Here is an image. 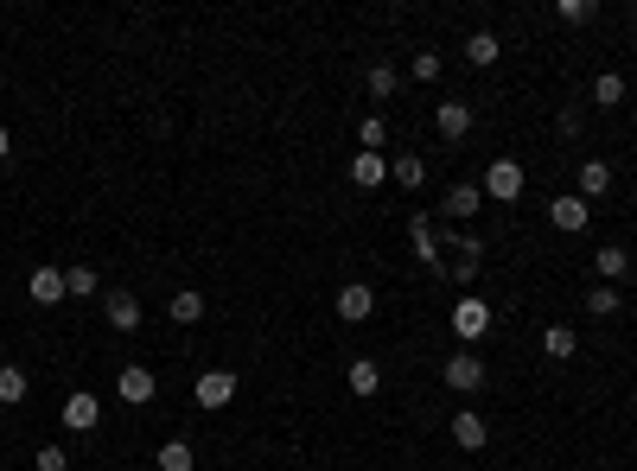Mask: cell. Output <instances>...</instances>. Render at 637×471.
I'll return each instance as SVG.
<instances>
[{"instance_id": "cell-1", "label": "cell", "mask_w": 637, "mask_h": 471, "mask_svg": "<svg viewBox=\"0 0 637 471\" xmlns=\"http://www.w3.org/2000/svg\"><path fill=\"white\" fill-rule=\"evenodd\" d=\"M446 389H459V395H478L485 389V357H472V351H459V357H446Z\"/></svg>"}, {"instance_id": "cell-2", "label": "cell", "mask_w": 637, "mask_h": 471, "mask_svg": "<svg viewBox=\"0 0 637 471\" xmlns=\"http://www.w3.org/2000/svg\"><path fill=\"white\" fill-rule=\"evenodd\" d=\"M453 331H459V338H466V344H478V338H485V331H491V306L478 300V293H466V300L453 306Z\"/></svg>"}, {"instance_id": "cell-3", "label": "cell", "mask_w": 637, "mask_h": 471, "mask_svg": "<svg viewBox=\"0 0 637 471\" xmlns=\"http://www.w3.org/2000/svg\"><path fill=\"white\" fill-rule=\"evenodd\" d=\"M153 389H160V382H153V370H147V363H128V370L115 376V395H122L128 408H147V401H153Z\"/></svg>"}, {"instance_id": "cell-4", "label": "cell", "mask_w": 637, "mask_h": 471, "mask_svg": "<svg viewBox=\"0 0 637 471\" xmlns=\"http://www.w3.org/2000/svg\"><path fill=\"white\" fill-rule=\"evenodd\" d=\"M485 198H497V204L523 198V166H516V160H491V172H485Z\"/></svg>"}, {"instance_id": "cell-5", "label": "cell", "mask_w": 637, "mask_h": 471, "mask_svg": "<svg viewBox=\"0 0 637 471\" xmlns=\"http://www.w3.org/2000/svg\"><path fill=\"white\" fill-rule=\"evenodd\" d=\"M64 427H71V433H96V427H102V401H96L90 389L64 395Z\"/></svg>"}, {"instance_id": "cell-6", "label": "cell", "mask_w": 637, "mask_h": 471, "mask_svg": "<svg viewBox=\"0 0 637 471\" xmlns=\"http://www.w3.org/2000/svg\"><path fill=\"white\" fill-rule=\"evenodd\" d=\"M192 395H198V408H230L236 401V370H204Z\"/></svg>"}, {"instance_id": "cell-7", "label": "cell", "mask_w": 637, "mask_h": 471, "mask_svg": "<svg viewBox=\"0 0 637 471\" xmlns=\"http://www.w3.org/2000/svg\"><path fill=\"white\" fill-rule=\"evenodd\" d=\"M548 223H555V230H567V236H580V230L593 223V204L567 191V198H555V204H548Z\"/></svg>"}, {"instance_id": "cell-8", "label": "cell", "mask_w": 637, "mask_h": 471, "mask_svg": "<svg viewBox=\"0 0 637 471\" xmlns=\"http://www.w3.org/2000/svg\"><path fill=\"white\" fill-rule=\"evenodd\" d=\"M370 312H376V293H370L364 281H351V287H338V319H344V325H364V319H370Z\"/></svg>"}, {"instance_id": "cell-9", "label": "cell", "mask_w": 637, "mask_h": 471, "mask_svg": "<svg viewBox=\"0 0 637 471\" xmlns=\"http://www.w3.org/2000/svg\"><path fill=\"white\" fill-rule=\"evenodd\" d=\"M453 440L466 446V452H485V446H491V427H485V414H478V408H459V414H453Z\"/></svg>"}, {"instance_id": "cell-10", "label": "cell", "mask_w": 637, "mask_h": 471, "mask_svg": "<svg viewBox=\"0 0 637 471\" xmlns=\"http://www.w3.org/2000/svg\"><path fill=\"white\" fill-rule=\"evenodd\" d=\"M434 128L446 134V141H466V134H472V102H440V109H434Z\"/></svg>"}, {"instance_id": "cell-11", "label": "cell", "mask_w": 637, "mask_h": 471, "mask_svg": "<svg viewBox=\"0 0 637 471\" xmlns=\"http://www.w3.org/2000/svg\"><path fill=\"white\" fill-rule=\"evenodd\" d=\"M102 312H109V325L115 331H141V300H134V293H109V300H102Z\"/></svg>"}, {"instance_id": "cell-12", "label": "cell", "mask_w": 637, "mask_h": 471, "mask_svg": "<svg viewBox=\"0 0 637 471\" xmlns=\"http://www.w3.org/2000/svg\"><path fill=\"white\" fill-rule=\"evenodd\" d=\"M593 268H599V281H606V287H618V281L631 274V255H625V242H606V249L593 255Z\"/></svg>"}, {"instance_id": "cell-13", "label": "cell", "mask_w": 637, "mask_h": 471, "mask_svg": "<svg viewBox=\"0 0 637 471\" xmlns=\"http://www.w3.org/2000/svg\"><path fill=\"white\" fill-rule=\"evenodd\" d=\"M389 179L402 185V191H421V185H427V160H421V153H395V160H389Z\"/></svg>"}, {"instance_id": "cell-14", "label": "cell", "mask_w": 637, "mask_h": 471, "mask_svg": "<svg viewBox=\"0 0 637 471\" xmlns=\"http://www.w3.org/2000/svg\"><path fill=\"white\" fill-rule=\"evenodd\" d=\"M26 293H32L39 306H58V300H64V268H32Z\"/></svg>"}, {"instance_id": "cell-15", "label": "cell", "mask_w": 637, "mask_h": 471, "mask_svg": "<svg viewBox=\"0 0 637 471\" xmlns=\"http://www.w3.org/2000/svg\"><path fill=\"white\" fill-rule=\"evenodd\" d=\"M408 242H415V255L427 261V268H440V230H434V217H415V223H408Z\"/></svg>"}, {"instance_id": "cell-16", "label": "cell", "mask_w": 637, "mask_h": 471, "mask_svg": "<svg viewBox=\"0 0 637 471\" xmlns=\"http://www.w3.org/2000/svg\"><path fill=\"white\" fill-rule=\"evenodd\" d=\"M383 179H389V160H383V153H357V160H351V185L376 191Z\"/></svg>"}, {"instance_id": "cell-17", "label": "cell", "mask_w": 637, "mask_h": 471, "mask_svg": "<svg viewBox=\"0 0 637 471\" xmlns=\"http://www.w3.org/2000/svg\"><path fill=\"white\" fill-rule=\"evenodd\" d=\"M497 58H504V45H497V32H472V39H466V64H478V71H491Z\"/></svg>"}, {"instance_id": "cell-18", "label": "cell", "mask_w": 637, "mask_h": 471, "mask_svg": "<svg viewBox=\"0 0 637 471\" xmlns=\"http://www.w3.org/2000/svg\"><path fill=\"white\" fill-rule=\"evenodd\" d=\"M344 382H351V395H376V389H383V370H376L370 357H351V370H344Z\"/></svg>"}, {"instance_id": "cell-19", "label": "cell", "mask_w": 637, "mask_h": 471, "mask_svg": "<svg viewBox=\"0 0 637 471\" xmlns=\"http://www.w3.org/2000/svg\"><path fill=\"white\" fill-rule=\"evenodd\" d=\"M478 204H485V185H453V191H446V204H440V211H446V217H472Z\"/></svg>"}, {"instance_id": "cell-20", "label": "cell", "mask_w": 637, "mask_h": 471, "mask_svg": "<svg viewBox=\"0 0 637 471\" xmlns=\"http://www.w3.org/2000/svg\"><path fill=\"white\" fill-rule=\"evenodd\" d=\"M26 395H32V382H26V370H20V363H0V401H7V408H20Z\"/></svg>"}, {"instance_id": "cell-21", "label": "cell", "mask_w": 637, "mask_h": 471, "mask_svg": "<svg viewBox=\"0 0 637 471\" xmlns=\"http://www.w3.org/2000/svg\"><path fill=\"white\" fill-rule=\"evenodd\" d=\"M606 191H612V166L587 160V166H580V198H606Z\"/></svg>"}, {"instance_id": "cell-22", "label": "cell", "mask_w": 637, "mask_h": 471, "mask_svg": "<svg viewBox=\"0 0 637 471\" xmlns=\"http://www.w3.org/2000/svg\"><path fill=\"white\" fill-rule=\"evenodd\" d=\"M166 312H172L179 325H198V319H204V293H198V287H179V293H172V306H166Z\"/></svg>"}, {"instance_id": "cell-23", "label": "cell", "mask_w": 637, "mask_h": 471, "mask_svg": "<svg viewBox=\"0 0 637 471\" xmlns=\"http://www.w3.org/2000/svg\"><path fill=\"white\" fill-rule=\"evenodd\" d=\"M153 465H160V471H198V459H192V446H185V440H166L160 452H153Z\"/></svg>"}, {"instance_id": "cell-24", "label": "cell", "mask_w": 637, "mask_h": 471, "mask_svg": "<svg viewBox=\"0 0 637 471\" xmlns=\"http://www.w3.org/2000/svg\"><path fill=\"white\" fill-rule=\"evenodd\" d=\"M593 102H599V109H618V102H625V77H618V71H599V77H593Z\"/></svg>"}, {"instance_id": "cell-25", "label": "cell", "mask_w": 637, "mask_h": 471, "mask_svg": "<svg viewBox=\"0 0 637 471\" xmlns=\"http://www.w3.org/2000/svg\"><path fill=\"white\" fill-rule=\"evenodd\" d=\"M542 351L555 357V363H567V357L580 351V344H574V331H567V325H548V331H542Z\"/></svg>"}, {"instance_id": "cell-26", "label": "cell", "mask_w": 637, "mask_h": 471, "mask_svg": "<svg viewBox=\"0 0 637 471\" xmlns=\"http://www.w3.org/2000/svg\"><path fill=\"white\" fill-rule=\"evenodd\" d=\"M364 83H370V96H376V102H389L402 77H395V64H370V71H364Z\"/></svg>"}, {"instance_id": "cell-27", "label": "cell", "mask_w": 637, "mask_h": 471, "mask_svg": "<svg viewBox=\"0 0 637 471\" xmlns=\"http://www.w3.org/2000/svg\"><path fill=\"white\" fill-rule=\"evenodd\" d=\"M357 141H364V153H383V141H389V121H383V115H364V121H357Z\"/></svg>"}, {"instance_id": "cell-28", "label": "cell", "mask_w": 637, "mask_h": 471, "mask_svg": "<svg viewBox=\"0 0 637 471\" xmlns=\"http://www.w3.org/2000/svg\"><path fill=\"white\" fill-rule=\"evenodd\" d=\"M593 13H599L593 0H555V20H561V26H587Z\"/></svg>"}, {"instance_id": "cell-29", "label": "cell", "mask_w": 637, "mask_h": 471, "mask_svg": "<svg viewBox=\"0 0 637 471\" xmlns=\"http://www.w3.org/2000/svg\"><path fill=\"white\" fill-rule=\"evenodd\" d=\"M64 293L90 300V293H96V268H83V261H77V268H64Z\"/></svg>"}, {"instance_id": "cell-30", "label": "cell", "mask_w": 637, "mask_h": 471, "mask_svg": "<svg viewBox=\"0 0 637 471\" xmlns=\"http://www.w3.org/2000/svg\"><path fill=\"white\" fill-rule=\"evenodd\" d=\"M618 306H625V300H618V287H606V281H599V287L587 293V312H599V319H612Z\"/></svg>"}, {"instance_id": "cell-31", "label": "cell", "mask_w": 637, "mask_h": 471, "mask_svg": "<svg viewBox=\"0 0 637 471\" xmlns=\"http://www.w3.org/2000/svg\"><path fill=\"white\" fill-rule=\"evenodd\" d=\"M32 471H71V459H64V446H39L32 452Z\"/></svg>"}, {"instance_id": "cell-32", "label": "cell", "mask_w": 637, "mask_h": 471, "mask_svg": "<svg viewBox=\"0 0 637 471\" xmlns=\"http://www.w3.org/2000/svg\"><path fill=\"white\" fill-rule=\"evenodd\" d=\"M415 83H440V51H415Z\"/></svg>"}, {"instance_id": "cell-33", "label": "cell", "mask_w": 637, "mask_h": 471, "mask_svg": "<svg viewBox=\"0 0 637 471\" xmlns=\"http://www.w3.org/2000/svg\"><path fill=\"white\" fill-rule=\"evenodd\" d=\"M0 160H13V134L7 128H0Z\"/></svg>"}]
</instances>
